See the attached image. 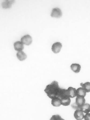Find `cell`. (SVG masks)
I'll list each match as a JSON object with an SVG mask.
<instances>
[{"mask_svg": "<svg viewBox=\"0 0 90 120\" xmlns=\"http://www.w3.org/2000/svg\"><path fill=\"white\" fill-rule=\"evenodd\" d=\"M71 69L76 73H79L81 70V66L78 64H72L70 66Z\"/></svg>", "mask_w": 90, "mask_h": 120, "instance_id": "9c48e42d", "label": "cell"}, {"mask_svg": "<svg viewBox=\"0 0 90 120\" xmlns=\"http://www.w3.org/2000/svg\"><path fill=\"white\" fill-rule=\"evenodd\" d=\"M62 13L60 9L58 8H56L53 9L51 16L53 17L59 18L62 16Z\"/></svg>", "mask_w": 90, "mask_h": 120, "instance_id": "277c9868", "label": "cell"}, {"mask_svg": "<svg viewBox=\"0 0 90 120\" xmlns=\"http://www.w3.org/2000/svg\"><path fill=\"white\" fill-rule=\"evenodd\" d=\"M85 115L80 109H76L74 113V117L76 120H82L84 119Z\"/></svg>", "mask_w": 90, "mask_h": 120, "instance_id": "52a82bcc", "label": "cell"}, {"mask_svg": "<svg viewBox=\"0 0 90 120\" xmlns=\"http://www.w3.org/2000/svg\"><path fill=\"white\" fill-rule=\"evenodd\" d=\"M61 105L64 106L69 105L71 102L70 98H66L61 99Z\"/></svg>", "mask_w": 90, "mask_h": 120, "instance_id": "2e32d148", "label": "cell"}, {"mask_svg": "<svg viewBox=\"0 0 90 120\" xmlns=\"http://www.w3.org/2000/svg\"><path fill=\"white\" fill-rule=\"evenodd\" d=\"M84 119L85 120H90V113L86 114Z\"/></svg>", "mask_w": 90, "mask_h": 120, "instance_id": "ac0fdd59", "label": "cell"}, {"mask_svg": "<svg viewBox=\"0 0 90 120\" xmlns=\"http://www.w3.org/2000/svg\"><path fill=\"white\" fill-rule=\"evenodd\" d=\"M76 89L72 87H70L66 90L67 95L68 97L74 98L76 96Z\"/></svg>", "mask_w": 90, "mask_h": 120, "instance_id": "8992f818", "label": "cell"}, {"mask_svg": "<svg viewBox=\"0 0 90 120\" xmlns=\"http://www.w3.org/2000/svg\"><path fill=\"white\" fill-rule=\"evenodd\" d=\"M14 47L15 50L17 51H22L24 49L23 45L22 42L18 41L15 42L14 44Z\"/></svg>", "mask_w": 90, "mask_h": 120, "instance_id": "ba28073f", "label": "cell"}, {"mask_svg": "<svg viewBox=\"0 0 90 120\" xmlns=\"http://www.w3.org/2000/svg\"><path fill=\"white\" fill-rule=\"evenodd\" d=\"M80 86L86 93L90 92V82H87L84 83H82Z\"/></svg>", "mask_w": 90, "mask_h": 120, "instance_id": "9a60e30c", "label": "cell"}, {"mask_svg": "<svg viewBox=\"0 0 90 120\" xmlns=\"http://www.w3.org/2000/svg\"><path fill=\"white\" fill-rule=\"evenodd\" d=\"M61 89L59 86L58 82L54 81L47 86L44 91L48 97L52 99L55 97H58Z\"/></svg>", "mask_w": 90, "mask_h": 120, "instance_id": "6da1fadb", "label": "cell"}, {"mask_svg": "<svg viewBox=\"0 0 90 120\" xmlns=\"http://www.w3.org/2000/svg\"><path fill=\"white\" fill-rule=\"evenodd\" d=\"M86 93L82 87L78 88L76 90V96H80L85 98L86 95Z\"/></svg>", "mask_w": 90, "mask_h": 120, "instance_id": "7c38bea8", "label": "cell"}, {"mask_svg": "<svg viewBox=\"0 0 90 120\" xmlns=\"http://www.w3.org/2000/svg\"><path fill=\"white\" fill-rule=\"evenodd\" d=\"M14 0H5L2 3V6L4 8H10L13 4L14 3Z\"/></svg>", "mask_w": 90, "mask_h": 120, "instance_id": "30bf717a", "label": "cell"}, {"mask_svg": "<svg viewBox=\"0 0 90 120\" xmlns=\"http://www.w3.org/2000/svg\"><path fill=\"white\" fill-rule=\"evenodd\" d=\"M17 56L18 59L20 61L24 60L27 57L26 54L22 51L18 52L17 53Z\"/></svg>", "mask_w": 90, "mask_h": 120, "instance_id": "4fadbf2b", "label": "cell"}, {"mask_svg": "<svg viewBox=\"0 0 90 120\" xmlns=\"http://www.w3.org/2000/svg\"><path fill=\"white\" fill-rule=\"evenodd\" d=\"M62 47V44L60 42H55L52 46V51L55 53H58L60 52Z\"/></svg>", "mask_w": 90, "mask_h": 120, "instance_id": "5b68a950", "label": "cell"}, {"mask_svg": "<svg viewBox=\"0 0 90 120\" xmlns=\"http://www.w3.org/2000/svg\"><path fill=\"white\" fill-rule=\"evenodd\" d=\"M51 104L55 107H59L62 105L60 99L57 97L54 98L52 99Z\"/></svg>", "mask_w": 90, "mask_h": 120, "instance_id": "8fae6325", "label": "cell"}, {"mask_svg": "<svg viewBox=\"0 0 90 120\" xmlns=\"http://www.w3.org/2000/svg\"><path fill=\"white\" fill-rule=\"evenodd\" d=\"M80 109L84 113L87 114L90 112V104L88 103H85L82 106Z\"/></svg>", "mask_w": 90, "mask_h": 120, "instance_id": "5bb4252c", "label": "cell"}, {"mask_svg": "<svg viewBox=\"0 0 90 120\" xmlns=\"http://www.w3.org/2000/svg\"><path fill=\"white\" fill-rule=\"evenodd\" d=\"M21 41L23 44L29 45L32 43V38L29 35L27 34L22 37L21 38Z\"/></svg>", "mask_w": 90, "mask_h": 120, "instance_id": "3957f363", "label": "cell"}, {"mask_svg": "<svg viewBox=\"0 0 90 120\" xmlns=\"http://www.w3.org/2000/svg\"><path fill=\"white\" fill-rule=\"evenodd\" d=\"M85 98L80 96H76L75 103L73 104L72 107L76 110L80 109L82 106L85 103Z\"/></svg>", "mask_w": 90, "mask_h": 120, "instance_id": "7a4b0ae2", "label": "cell"}, {"mask_svg": "<svg viewBox=\"0 0 90 120\" xmlns=\"http://www.w3.org/2000/svg\"><path fill=\"white\" fill-rule=\"evenodd\" d=\"M50 120H65L62 118L60 115H53L51 117Z\"/></svg>", "mask_w": 90, "mask_h": 120, "instance_id": "e0dca14e", "label": "cell"}]
</instances>
